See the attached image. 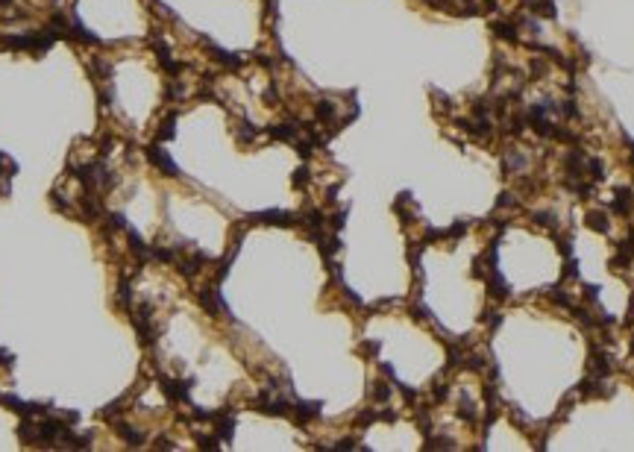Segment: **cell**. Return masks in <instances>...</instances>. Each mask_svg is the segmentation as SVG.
<instances>
[{"mask_svg": "<svg viewBox=\"0 0 634 452\" xmlns=\"http://www.w3.org/2000/svg\"><path fill=\"white\" fill-rule=\"evenodd\" d=\"M147 156H150V162H153L159 170H165L168 176H179V167L173 165V159H171L165 150H159V147H150V150H147Z\"/></svg>", "mask_w": 634, "mask_h": 452, "instance_id": "cell-1", "label": "cell"}, {"mask_svg": "<svg viewBox=\"0 0 634 452\" xmlns=\"http://www.w3.org/2000/svg\"><path fill=\"white\" fill-rule=\"evenodd\" d=\"M256 220H262V223H279V226H291V223H294V214H288V212H279V209H270V212H262V214H256Z\"/></svg>", "mask_w": 634, "mask_h": 452, "instance_id": "cell-2", "label": "cell"}, {"mask_svg": "<svg viewBox=\"0 0 634 452\" xmlns=\"http://www.w3.org/2000/svg\"><path fill=\"white\" fill-rule=\"evenodd\" d=\"M587 226H593L596 232H608V217L602 212H590L587 214Z\"/></svg>", "mask_w": 634, "mask_h": 452, "instance_id": "cell-3", "label": "cell"}, {"mask_svg": "<svg viewBox=\"0 0 634 452\" xmlns=\"http://www.w3.org/2000/svg\"><path fill=\"white\" fill-rule=\"evenodd\" d=\"M270 132H273V138H282V141H294V135H297V126H291V123H282V126H273Z\"/></svg>", "mask_w": 634, "mask_h": 452, "instance_id": "cell-4", "label": "cell"}, {"mask_svg": "<svg viewBox=\"0 0 634 452\" xmlns=\"http://www.w3.org/2000/svg\"><path fill=\"white\" fill-rule=\"evenodd\" d=\"M629 206H632V191H617V203H614V212H629Z\"/></svg>", "mask_w": 634, "mask_h": 452, "instance_id": "cell-5", "label": "cell"}, {"mask_svg": "<svg viewBox=\"0 0 634 452\" xmlns=\"http://www.w3.org/2000/svg\"><path fill=\"white\" fill-rule=\"evenodd\" d=\"M373 397H376V400H388V397H390V388H388V385H382V382H379V385H376V388H373Z\"/></svg>", "mask_w": 634, "mask_h": 452, "instance_id": "cell-6", "label": "cell"}, {"mask_svg": "<svg viewBox=\"0 0 634 452\" xmlns=\"http://www.w3.org/2000/svg\"><path fill=\"white\" fill-rule=\"evenodd\" d=\"M306 179H309V170H306V167H300V170L294 173V185H306Z\"/></svg>", "mask_w": 634, "mask_h": 452, "instance_id": "cell-7", "label": "cell"}]
</instances>
